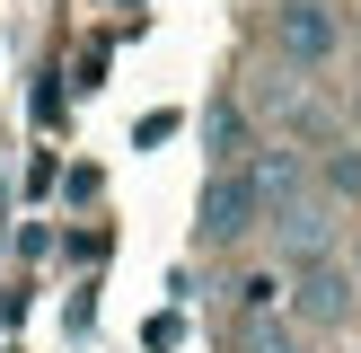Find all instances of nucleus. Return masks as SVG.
I'll use <instances>...</instances> for the list:
<instances>
[{
	"label": "nucleus",
	"instance_id": "f257e3e1",
	"mask_svg": "<svg viewBox=\"0 0 361 353\" xmlns=\"http://www.w3.org/2000/svg\"><path fill=\"white\" fill-rule=\"evenodd\" d=\"M264 212H256V186H247V168H212L203 176V203H194V229H203V247H229L247 239Z\"/></svg>",
	"mask_w": 361,
	"mask_h": 353
},
{
	"label": "nucleus",
	"instance_id": "423d86ee",
	"mask_svg": "<svg viewBox=\"0 0 361 353\" xmlns=\"http://www.w3.org/2000/svg\"><path fill=\"white\" fill-rule=\"evenodd\" d=\"M247 353H317V345H309V335H291V327H256V335H247Z\"/></svg>",
	"mask_w": 361,
	"mask_h": 353
},
{
	"label": "nucleus",
	"instance_id": "0eeeda50",
	"mask_svg": "<svg viewBox=\"0 0 361 353\" xmlns=\"http://www.w3.org/2000/svg\"><path fill=\"white\" fill-rule=\"evenodd\" d=\"M238 300H247V309L264 318V309H274V300H282V282H274V274H256V282H238Z\"/></svg>",
	"mask_w": 361,
	"mask_h": 353
},
{
	"label": "nucleus",
	"instance_id": "7ed1b4c3",
	"mask_svg": "<svg viewBox=\"0 0 361 353\" xmlns=\"http://www.w3.org/2000/svg\"><path fill=\"white\" fill-rule=\"evenodd\" d=\"M291 318H300V327H344V318H353V274L335 256H309L291 274Z\"/></svg>",
	"mask_w": 361,
	"mask_h": 353
},
{
	"label": "nucleus",
	"instance_id": "20e7f679",
	"mask_svg": "<svg viewBox=\"0 0 361 353\" xmlns=\"http://www.w3.org/2000/svg\"><path fill=\"white\" fill-rule=\"evenodd\" d=\"M274 221V247L291 265H309V256H335V221H326V203L317 194H300V203H282V212H264Z\"/></svg>",
	"mask_w": 361,
	"mask_h": 353
},
{
	"label": "nucleus",
	"instance_id": "f03ea898",
	"mask_svg": "<svg viewBox=\"0 0 361 353\" xmlns=\"http://www.w3.org/2000/svg\"><path fill=\"white\" fill-rule=\"evenodd\" d=\"M335 44H344V27H335L326 0H282V9H274V53H282V62L317 71V62H335Z\"/></svg>",
	"mask_w": 361,
	"mask_h": 353
},
{
	"label": "nucleus",
	"instance_id": "39448f33",
	"mask_svg": "<svg viewBox=\"0 0 361 353\" xmlns=\"http://www.w3.org/2000/svg\"><path fill=\"white\" fill-rule=\"evenodd\" d=\"M203 133H212V168H238V159H247V124H238V106H212V124H203Z\"/></svg>",
	"mask_w": 361,
	"mask_h": 353
}]
</instances>
